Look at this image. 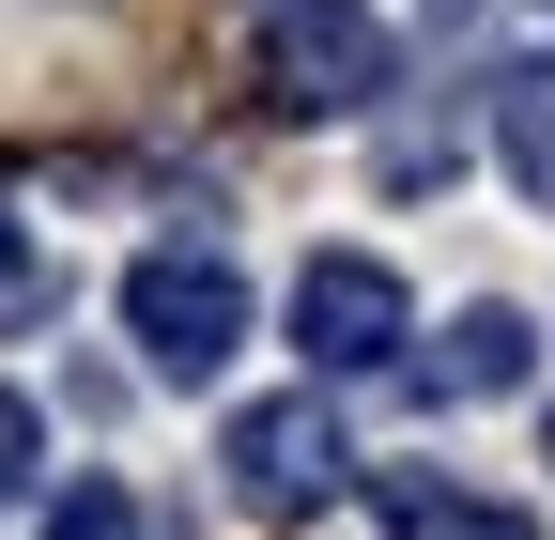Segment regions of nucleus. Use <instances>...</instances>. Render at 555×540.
Here are the masks:
<instances>
[{
  "label": "nucleus",
  "mask_w": 555,
  "mask_h": 540,
  "mask_svg": "<svg viewBox=\"0 0 555 540\" xmlns=\"http://www.w3.org/2000/svg\"><path fill=\"white\" fill-rule=\"evenodd\" d=\"M386 78H401V31L371 16V0H278L262 16V108L356 124V108H386Z\"/></svg>",
  "instance_id": "obj_1"
},
{
  "label": "nucleus",
  "mask_w": 555,
  "mask_h": 540,
  "mask_svg": "<svg viewBox=\"0 0 555 540\" xmlns=\"http://www.w3.org/2000/svg\"><path fill=\"white\" fill-rule=\"evenodd\" d=\"M124 340L155 356L170 386H217L232 340H247V279H232L217 247H155V262L124 279Z\"/></svg>",
  "instance_id": "obj_2"
},
{
  "label": "nucleus",
  "mask_w": 555,
  "mask_h": 540,
  "mask_svg": "<svg viewBox=\"0 0 555 540\" xmlns=\"http://www.w3.org/2000/svg\"><path fill=\"white\" fill-rule=\"evenodd\" d=\"M416 340V294L386 279L371 247H309V279H294V356H309V386L324 371H386Z\"/></svg>",
  "instance_id": "obj_3"
},
{
  "label": "nucleus",
  "mask_w": 555,
  "mask_h": 540,
  "mask_svg": "<svg viewBox=\"0 0 555 540\" xmlns=\"http://www.w3.org/2000/svg\"><path fill=\"white\" fill-rule=\"evenodd\" d=\"M217 463H232L247 510H324L339 479H356V433L324 417V386H294V401H247V417L217 433Z\"/></svg>",
  "instance_id": "obj_4"
},
{
  "label": "nucleus",
  "mask_w": 555,
  "mask_h": 540,
  "mask_svg": "<svg viewBox=\"0 0 555 540\" xmlns=\"http://www.w3.org/2000/svg\"><path fill=\"white\" fill-rule=\"evenodd\" d=\"M371 510H386V540H540L509 494H478V479H433V463H386V479H371Z\"/></svg>",
  "instance_id": "obj_5"
},
{
  "label": "nucleus",
  "mask_w": 555,
  "mask_h": 540,
  "mask_svg": "<svg viewBox=\"0 0 555 540\" xmlns=\"http://www.w3.org/2000/svg\"><path fill=\"white\" fill-rule=\"evenodd\" d=\"M540 371V340H525V309H463L433 356H416V401H509Z\"/></svg>",
  "instance_id": "obj_6"
},
{
  "label": "nucleus",
  "mask_w": 555,
  "mask_h": 540,
  "mask_svg": "<svg viewBox=\"0 0 555 540\" xmlns=\"http://www.w3.org/2000/svg\"><path fill=\"white\" fill-rule=\"evenodd\" d=\"M494 155H509L525 201H555V62H509L494 78Z\"/></svg>",
  "instance_id": "obj_7"
},
{
  "label": "nucleus",
  "mask_w": 555,
  "mask_h": 540,
  "mask_svg": "<svg viewBox=\"0 0 555 540\" xmlns=\"http://www.w3.org/2000/svg\"><path fill=\"white\" fill-rule=\"evenodd\" d=\"M47 540H155V525H139V494H124V479H78V494L47 510Z\"/></svg>",
  "instance_id": "obj_8"
},
{
  "label": "nucleus",
  "mask_w": 555,
  "mask_h": 540,
  "mask_svg": "<svg viewBox=\"0 0 555 540\" xmlns=\"http://www.w3.org/2000/svg\"><path fill=\"white\" fill-rule=\"evenodd\" d=\"M47 309H62V279L16 247V217H0V340H16V324H47Z\"/></svg>",
  "instance_id": "obj_9"
},
{
  "label": "nucleus",
  "mask_w": 555,
  "mask_h": 540,
  "mask_svg": "<svg viewBox=\"0 0 555 540\" xmlns=\"http://www.w3.org/2000/svg\"><path fill=\"white\" fill-rule=\"evenodd\" d=\"M31 448H47V417H31V401H16V386H0V510H16V494H31Z\"/></svg>",
  "instance_id": "obj_10"
},
{
  "label": "nucleus",
  "mask_w": 555,
  "mask_h": 540,
  "mask_svg": "<svg viewBox=\"0 0 555 540\" xmlns=\"http://www.w3.org/2000/svg\"><path fill=\"white\" fill-rule=\"evenodd\" d=\"M540 463H555V401H540Z\"/></svg>",
  "instance_id": "obj_11"
}]
</instances>
